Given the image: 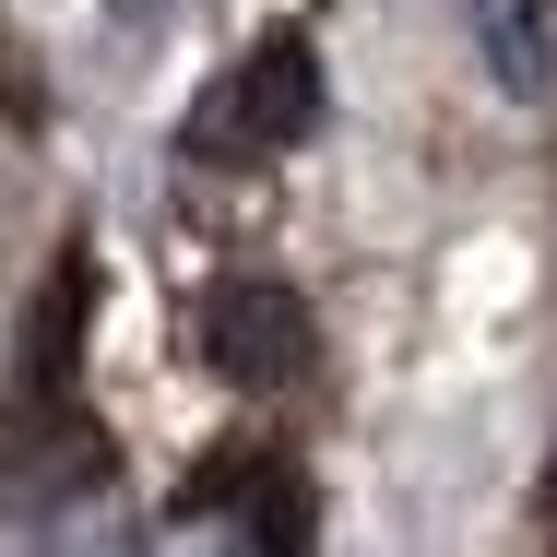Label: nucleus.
I'll return each instance as SVG.
<instances>
[{
	"label": "nucleus",
	"mask_w": 557,
	"mask_h": 557,
	"mask_svg": "<svg viewBox=\"0 0 557 557\" xmlns=\"http://www.w3.org/2000/svg\"><path fill=\"white\" fill-rule=\"evenodd\" d=\"M12 557H143V522H131V498L108 474H60V486L24 498Z\"/></svg>",
	"instance_id": "3"
},
{
	"label": "nucleus",
	"mask_w": 557,
	"mask_h": 557,
	"mask_svg": "<svg viewBox=\"0 0 557 557\" xmlns=\"http://www.w3.org/2000/svg\"><path fill=\"white\" fill-rule=\"evenodd\" d=\"M202 356H214L237 392H273V380L309 368V309L273 273H225L214 297H202Z\"/></svg>",
	"instance_id": "2"
},
{
	"label": "nucleus",
	"mask_w": 557,
	"mask_h": 557,
	"mask_svg": "<svg viewBox=\"0 0 557 557\" xmlns=\"http://www.w3.org/2000/svg\"><path fill=\"white\" fill-rule=\"evenodd\" d=\"M84 285H96V273H84V261H60V285H48V297H36V321H24V392H36V404L72 380V321H84Z\"/></svg>",
	"instance_id": "5"
},
{
	"label": "nucleus",
	"mask_w": 557,
	"mask_h": 557,
	"mask_svg": "<svg viewBox=\"0 0 557 557\" xmlns=\"http://www.w3.org/2000/svg\"><path fill=\"white\" fill-rule=\"evenodd\" d=\"M309 131H321V48L285 24L202 84V108L178 119V166H285Z\"/></svg>",
	"instance_id": "1"
},
{
	"label": "nucleus",
	"mask_w": 557,
	"mask_h": 557,
	"mask_svg": "<svg viewBox=\"0 0 557 557\" xmlns=\"http://www.w3.org/2000/svg\"><path fill=\"white\" fill-rule=\"evenodd\" d=\"M474 48L498 96H557V0H474Z\"/></svg>",
	"instance_id": "4"
}]
</instances>
